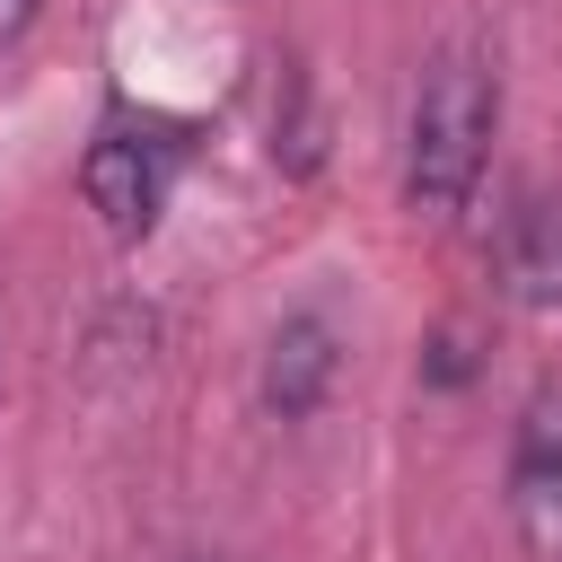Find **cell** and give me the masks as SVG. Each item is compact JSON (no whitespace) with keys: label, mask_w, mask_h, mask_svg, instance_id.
Segmentation results:
<instances>
[{"label":"cell","mask_w":562,"mask_h":562,"mask_svg":"<svg viewBox=\"0 0 562 562\" xmlns=\"http://www.w3.org/2000/svg\"><path fill=\"white\" fill-rule=\"evenodd\" d=\"M492 132H501V70L483 44H439L422 88H413V123H404V211L413 220H457L492 167Z\"/></svg>","instance_id":"cell-1"},{"label":"cell","mask_w":562,"mask_h":562,"mask_svg":"<svg viewBox=\"0 0 562 562\" xmlns=\"http://www.w3.org/2000/svg\"><path fill=\"white\" fill-rule=\"evenodd\" d=\"M176 158H184V140H176V123H158V114H105V123H97V140H88V158H79V193H88V211L105 220V237L140 246V237L158 228L167 184H176Z\"/></svg>","instance_id":"cell-2"},{"label":"cell","mask_w":562,"mask_h":562,"mask_svg":"<svg viewBox=\"0 0 562 562\" xmlns=\"http://www.w3.org/2000/svg\"><path fill=\"white\" fill-rule=\"evenodd\" d=\"M509 527L527 562H562V386L544 378L509 430Z\"/></svg>","instance_id":"cell-3"},{"label":"cell","mask_w":562,"mask_h":562,"mask_svg":"<svg viewBox=\"0 0 562 562\" xmlns=\"http://www.w3.org/2000/svg\"><path fill=\"white\" fill-rule=\"evenodd\" d=\"M492 272H501V299H518V307H562V193H518V202L501 211Z\"/></svg>","instance_id":"cell-4"},{"label":"cell","mask_w":562,"mask_h":562,"mask_svg":"<svg viewBox=\"0 0 562 562\" xmlns=\"http://www.w3.org/2000/svg\"><path fill=\"white\" fill-rule=\"evenodd\" d=\"M334 369H342L334 316H316V307L281 316V334L263 342V413H272V422H307V413L325 404Z\"/></svg>","instance_id":"cell-5"},{"label":"cell","mask_w":562,"mask_h":562,"mask_svg":"<svg viewBox=\"0 0 562 562\" xmlns=\"http://www.w3.org/2000/svg\"><path fill=\"white\" fill-rule=\"evenodd\" d=\"M35 18H44V0H0V53H9V44H18Z\"/></svg>","instance_id":"cell-6"},{"label":"cell","mask_w":562,"mask_h":562,"mask_svg":"<svg viewBox=\"0 0 562 562\" xmlns=\"http://www.w3.org/2000/svg\"><path fill=\"white\" fill-rule=\"evenodd\" d=\"M430 378H439V386H457V378H465V334H439V360H430Z\"/></svg>","instance_id":"cell-7"}]
</instances>
